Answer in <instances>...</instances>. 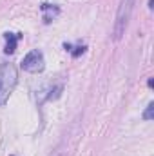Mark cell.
<instances>
[{
    "label": "cell",
    "mask_w": 154,
    "mask_h": 156,
    "mask_svg": "<svg viewBox=\"0 0 154 156\" xmlns=\"http://www.w3.org/2000/svg\"><path fill=\"white\" fill-rule=\"evenodd\" d=\"M18 82V73L13 64H2L0 66V107L5 105L11 93L15 91Z\"/></svg>",
    "instance_id": "cell-1"
},
{
    "label": "cell",
    "mask_w": 154,
    "mask_h": 156,
    "mask_svg": "<svg viewBox=\"0 0 154 156\" xmlns=\"http://www.w3.org/2000/svg\"><path fill=\"white\" fill-rule=\"evenodd\" d=\"M132 9H134V0H120L118 11H116L114 29H113L114 40H121V37L125 35L129 20H131V15H132Z\"/></svg>",
    "instance_id": "cell-2"
},
{
    "label": "cell",
    "mask_w": 154,
    "mask_h": 156,
    "mask_svg": "<svg viewBox=\"0 0 154 156\" xmlns=\"http://www.w3.org/2000/svg\"><path fill=\"white\" fill-rule=\"evenodd\" d=\"M152 118H154V104L151 102V104L147 105L145 113H143V120H152Z\"/></svg>",
    "instance_id": "cell-6"
},
{
    "label": "cell",
    "mask_w": 154,
    "mask_h": 156,
    "mask_svg": "<svg viewBox=\"0 0 154 156\" xmlns=\"http://www.w3.org/2000/svg\"><path fill=\"white\" fill-rule=\"evenodd\" d=\"M22 69L27 71V73H42L44 67H45V60H44V55L38 49H33L29 51L24 58H22Z\"/></svg>",
    "instance_id": "cell-3"
},
{
    "label": "cell",
    "mask_w": 154,
    "mask_h": 156,
    "mask_svg": "<svg viewBox=\"0 0 154 156\" xmlns=\"http://www.w3.org/2000/svg\"><path fill=\"white\" fill-rule=\"evenodd\" d=\"M4 38H5V49H4V51L9 55V53H15L16 44H18V40L22 38V35H20V33H5Z\"/></svg>",
    "instance_id": "cell-4"
},
{
    "label": "cell",
    "mask_w": 154,
    "mask_h": 156,
    "mask_svg": "<svg viewBox=\"0 0 154 156\" xmlns=\"http://www.w3.org/2000/svg\"><path fill=\"white\" fill-rule=\"evenodd\" d=\"M42 11L45 13V15H44V20H45V22H51V18H54V16L58 15V7H51L49 4H44V5H42Z\"/></svg>",
    "instance_id": "cell-5"
}]
</instances>
